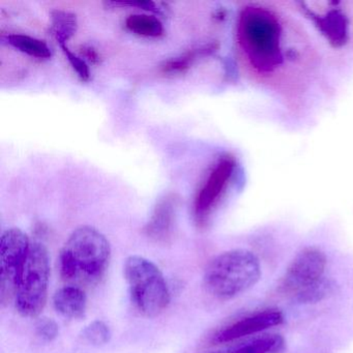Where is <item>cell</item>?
I'll list each match as a JSON object with an SVG mask.
<instances>
[{
  "label": "cell",
  "instance_id": "ac0fdd59",
  "mask_svg": "<svg viewBox=\"0 0 353 353\" xmlns=\"http://www.w3.org/2000/svg\"><path fill=\"white\" fill-rule=\"evenodd\" d=\"M332 283L326 279L322 278L321 280L316 282L315 284L305 288V290L299 292L295 296L297 301L301 303H315L322 299L327 297V295L332 292Z\"/></svg>",
  "mask_w": 353,
  "mask_h": 353
},
{
  "label": "cell",
  "instance_id": "8fae6325",
  "mask_svg": "<svg viewBox=\"0 0 353 353\" xmlns=\"http://www.w3.org/2000/svg\"><path fill=\"white\" fill-rule=\"evenodd\" d=\"M53 305L65 317L79 319L85 315L88 299L83 289L68 285L55 292Z\"/></svg>",
  "mask_w": 353,
  "mask_h": 353
},
{
  "label": "cell",
  "instance_id": "5bb4252c",
  "mask_svg": "<svg viewBox=\"0 0 353 353\" xmlns=\"http://www.w3.org/2000/svg\"><path fill=\"white\" fill-rule=\"evenodd\" d=\"M52 32L59 46L68 45L77 32L78 22L75 14L71 12L54 10L51 12Z\"/></svg>",
  "mask_w": 353,
  "mask_h": 353
},
{
  "label": "cell",
  "instance_id": "9c48e42d",
  "mask_svg": "<svg viewBox=\"0 0 353 353\" xmlns=\"http://www.w3.org/2000/svg\"><path fill=\"white\" fill-rule=\"evenodd\" d=\"M284 322V315L280 310L268 309L247 316L233 322L230 325L216 332L212 339L214 343H227L239 340L250 334L263 332L272 326L280 325Z\"/></svg>",
  "mask_w": 353,
  "mask_h": 353
},
{
  "label": "cell",
  "instance_id": "2e32d148",
  "mask_svg": "<svg viewBox=\"0 0 353 353\" xmlns=\"http://www.w3.org/2000/svg\"><path fill=\"white\" fill-rule=\"evenodd\" d=\"M8 42L14 48L24 54L36 59H49L51 50L48 45L40 39L28 36V34H13L8 36Z\"/></svg>",
  "mask_w": 353,
  "mask_h": 353
},
{
  "label": "cell",
  "instance_id": "e0dca14e",
  "mask_svg": "<svg viewBox=\"0 0 353 353\" xmlns=\"http://www.w3.org/2000/svg\"><path fill=\"white\" fill-rule=\"evenodd\" d=\"M125 26L130 32L148 38H158L164 34L162 22L158 18L143 14H135L128 17Z\"/></svg>",
  "mask_w": 353,
  "mask_h": 353
},
{
  "label": "cell",
  "instance_id": "d6986e66",
  "mask_svg": "<svg viewBox=\"0 0 353 353\" xmlns=\"http://www.w3.org/2000/svg\"><path fill=\"white\" fill-rule=\"evenodd\" d=\"M82 336L90 344L101 346V345L107 344L110 341V328L105 322L97 320L84 328Z\"/></svg>",
  "mask_w": 353,
  "mask_h": 353
},
{
  "label": "cell",
  "instance_id": "7a4b0ae2",
  "mask_svg": "<svg viewBox=\"0 0 353 353\" xmlns=\"http://www.w3.org/2000/svg\"><path fill=\"white\" fill-rule=\"evenodd\" d=\"M111 248L106 237L94 227L73 231L59 258L61 279L73 286H90L100 282L110 263Z\"/></svg>",
  "mask_w": 353,
  "mask_h": 353
},
{
  "label": "cell",
  "instance_id": "ba28073f",
  "mask_svg": "<svg viewBox=\"0 0 353 353\" xmlns=\"http://www.w3.org/2000/svg\"><path fill=\"white\" fill-rule=\"evenodd\" d=\"M235 170L236 161L230 154H226L218 161L196 196L194 210L198 221L205 220L222 199Z\"/></svg>",
  "mask_w": 353,
  "mask_h": 353
},
{
  "label": "cell",
  "instance_id": "3957f363",
  "mask_svg": "<svg viewBox=\"0 0 353 353\" xmlns=\"http://www.w3.org/2000/svg\"><path fill=\"white\" fill-rule=\"evenodd\" d=\"M261 276V265L255 254L248 250L225 252L212 260L203 283L206 290L216 299L227 301L245 292Z\"/></svg>",
  "mask_w": 353,
  "mask_h": 353
},
{
  "label": "cell",
  "instance_id": "277c9868",
  "mask_svg": "<svg viewBox=\"0 0 353 353\" xmlns=\"http://www.w3.org/2000/svg\"><path fill=\"white\" fill-rule=\"evenodd\" d=\"M132 301L144 317L162 314L170 303V292L161 270L150 260L131 256L123 266Z\"/></svg>",
  "mask_w": 353,
  "mask_h": 353
},
{
  "label": "cell",
  "instance_id": "44dd1931",
  "mask_svg": "<svg viewBox=\"0 0 353 353\" xmlns=\"http://www.w3.org/2000/svg\"><path fill=\"white\" fill-rule=\"evenodd\" d=\"M37 334L45 341H52L59 336V325L50 318H42L37 322Z\"/></svg>",
  "mask_w": 353,
  "mask_h": 353
},
{
  "label": "cell",
  "instance_id": "603a6c76",
  "mask_svg": "<svg viewBox=\"0 0 353 353\" xmlns=\"http://www.w3.org/2000/svg\"><path fill=\"white\" fill-rule=\"evenodd\" d=\"M82 53L90 59L92 63H99L100 61V57H99V53L97 52V50H94L92 46H84L82 48Z\"/></svg>",
  "mask_w": 353,
  "mask_h": 353
},
{
  "label": "cell",
  "instance_id": "7c38bea8",
  "mask_svg": "<svg viewBox=\"0 0 353 353\" xmlns=\"http://www.w3.org/2000/svg\"><path fill=\"white\" fill-rule=\"evenodd\" d=\"M312 19L315 20L316 24L324 34L336 45L343 44L348 36V21L346 16L338 8H330V10L318 14L313 10H307Z\"/></svg>",
  "mask_w": 353,
  "mask_h": 353
},
{
  "label": "cell",
  "instance_id": "4fadbf2b",
  "mask_svg": "<svg viewBox=\"0 0 353 353\" xmlns=\"http://www.w3.org/2000/svg\"><path fill=\"white\" fill-rule=\"evenodd\" d=\"M285 341L281 334H270L251 339L222 350L208 353H278L284 348Z\"/></svg>",
  "mask_w": 353,
  "mask_h": 353
},
{
  "label": "cell",
  "instance_id": "30bf717a",
  "mask_svg": "<svg viewBox=\"0 0 353 353\" xmlns=\"http://www.w3.org/2000/svg\"><path fill=\"white\" fill-rule=\"evenodd\" d=\"M177 199L175 196H166L159 202L154 214L145 227L146 235L158 243H167L172 236L176 216Z\"/></svg>",
  "mask_w": 353,
  "mask_h": 353
},
{
  "label": "cell",
  "instance_id": "5b68a950",
  "mask_svg": "<svg viewBox=\"0 0 353 353\" xmlns=\"http://www.w3.org/2000/svg\"><path fill=\"white\" fill-rule=\"evenodd\" d=\"M49 255L46 247L40 243L30 245L21 280L16 293V307L23 317L40 315L48 296Z\"/></svg>",
  "mask_w": 353,
  "mask_h": 353
},
{
  "label": "cell",
  "instance_id": "9a60e30c",
  "mask_svg": "<svg viewBox=\"0 0 353 353\" xmlns=\"http://www.w3.org/2000/svg\"><path fill=\"white\" fill-rule=\"evenodd\" d=\"M216 47H218L216 44H210L208 46L196 49V50L189 51L181 57L165 61L164 65L161 67V70L167 75H181V74L185 73L199 57H205V55H210L214 52L216 50Z\"/></svg>",
  "mask_w": 353,
  "mask_h": 353
},
{
  "label": "cell",
  "instance_id": "ffe728a7",
  "mask_svg": "<svg viewBox=\"0 0 353 353\" xmlns=\"http://www.w3.org/2000/svg\"><path fill=\"white\" fill-rule=\"evenodd\" d=\"M61 48L63 49V52L65 53L70 65H72L74 71L77 73L78 77H79L82 81H88V80L90 79V71L85 61H83V59L76 55L75 53L72 52L69 47H68V45H63V46H61Z\"/></svg>",
  "mask_w": 353,
  "mask_h": 353
},
{
  "label": "cell",
  "instance_id": "8992f818",
  "mask_svg": "<svg viewBox=\"0 0 353 353\" xmlns=\"http://www.w3.org/2000/svg\"><path fill=\"white\" fill-rule=\"evenodd\" d=\"M32 243L19 228L6 231L0 241V303L6 305L16 297Z\"/></svg>",
  "mask_w": 353,
  "mask_h": 353
},
{
  "label": "cell",
  "instance_id": "6da1fadb",
  "mask_svg": "<svg viewBox=\"0 0 353 353\" xmlns=\"http://www.w3.org/2000/svg\"><path fill=\"white\" fill-rule=\"evenodd\" d=\"M237 41L250 69L262 80L276 77L286 65L284 28L270 8L251 5L241 10Z\"/></svg>",
  "mask_w": 353,
  "mask_h": 353
},
{
  "label": "cell",
  "instance_id": "7402d4cb",
  "mask_svg": "<svg viewBox=\"0 0 353 353\" xmlns=\"http://www.w3.org/2000/svg\"><path fill=\"white\" fill-rule=\"evenodd\" d=\"M107 5H112L114 7H125V6H130V7H137L139 9L148 10V11H154L156 5L152 1H129V3H109Z\"/></svg>",
  "mask_w": 353,
  "mask_h": 353
},
{
  "label": "cell",
  "instance_id": "52a82bcc",
  "mask_svg": "<svg viewBox=\"0 0 353 353\" xmlns=\"http://www.w3.org/2000/svg\"><path fill=\"white\" fill-rule=\"evenodd\" d=\"M326 263L327 259L321 250L315 247L305 248L297 254L287 268L280 290L296 296L299 292L324 278Z\"/></svg>",
  "mask_w": 353,
  "mask_h": 353
}]
</instances>
